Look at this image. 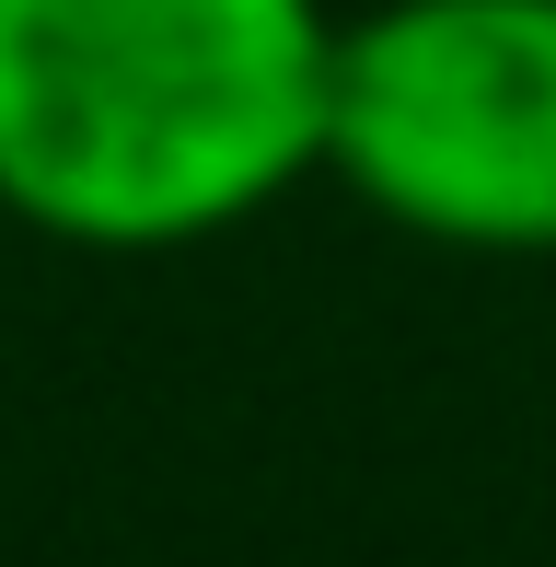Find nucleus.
I'll use <instances>...</instances> for the list:
<instances>
[{
  "label": "nucleus",
  "instance_id": "f257e3e1",
  "mask_svg": "<svg viewBox=\"0 0 556 567\" xmlns=\"http://www.w3.org/2000/svg\"><path fill=\"white\" fill-rule=\"evenodd\" d=\"M325 0H0V220L186 255L325 174Z\"/></svg>",
  "mask_w": 556,
  "mask_h": 567
},
{
  "label": "nucleus",
  "instance_id": "f03ea898",
  "mask_svg": "<svg viewBox=\"0 0 556 567\" xmlns=\"http://www.w3.org/2000/svg\"><path fill=\"white\" fill-rule=\"evenodd\" d=\"M325 174L406 244L556 267V0H371L337 23Z\"/></svg>",
  "mask_w": 556,
  "mask_h": 567
},
{
  "label": "nucleus",
  "instance_id": "7ed1b4c3",
  "mask_svg": "<svg viewBox=\"0 0 556 567\" xmlns=\"http://www.w3.org/2000/svg\"><path fill=\"white\" fill-rule=\"evenodd\" d=\"M0 231H12V220H0Z\"/></svg>",
  "mask_w": 556,
  "mask_h": 567
}]
</instances>
